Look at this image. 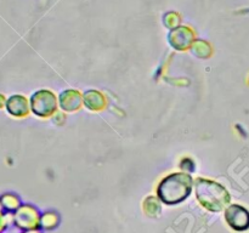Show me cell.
Listing matches in <instances>:
<instances>
[{
	"label": "cell",
	"instance_id": "cell-7",
	"mask_svg": "<svg viewBox=\"0 0 249 233\" xmlns=\"http://www.w3.org/2000/svg\"><path fill=\"white\" fill-rule=\"evenodd\" d=\"M17 225H19L21 227L24 228H31L33 226H36V220H38V216L36 213L34 211L33 208L31 206H23L21 208V210L17 213Z\"/></svg>",
	"mask_w": 249,
	"mask_h": 233
},
{
	"label": "cell",
	"instance_id": "cell-10",
	"mask_svg": "<svg viewBox=\"0 0 249 233\" xmlns=\"http://www.w3.org/2000/svg\"><path fill=\"white\" fill-rule=\"evenodd\" d=\"M4 102H5L4 96H1V95H0V108H1V106L4 104Z\"/></svg>",
	"mask_w": 249,
	"mask_h": 233
},
{
	"label": "cell",
	"instance_id": "cell-1",
	"mask_svg": "<svg viewBox=\"0 0 249 233\" xmlns=\"http://www.w3.org/2000/svg\"><path fill=\"white\" fill-rule=\"evenodd\" d=\"M192 189V177L186 174H172L162 180L158 196L165 204H178L187 198Z\"/></svg>",
	"mask_w": 249,
	"mask_h": 233
},
{
	"label": "cell",
	"instance_id": "cell-3",
	"mask_svg": "<svg viewBox=\"0 0 249 233\" xmlns=\"http://www.w3.org/2000/svg\"><path fill=\"white\" fill-rule=\"evenodd\" d=\"M32 111L41 118L50 116L57 107L55 95L49 90H40L32 96Z\"/></svg>",
	"mask_w": 249,
	"mask_h": 233
},
{
	"label": "cell",
	"instance_id": "cell-8",
	"mask_svg": "<svg viewBox=\"0 0 249 233\" xmlns=\"http://www.w3.org/2000/svg\"><path fill=\"white\" fill-rule=\"evenodd\" d=\"M85 100V104L89 109H92V111H100V109L104 108L105 101L104 99V95L100 94L99 91H88L84 96Z\"/></svg>",
	"mask_w": 249,
	"mask_h": 233
},
{
	"label": "cell",
	"instance_id": "cell-9",
	"mask_svg": "<svg viewBox=\"0 0 249 233\" xmlns=\"http://www.w3.org/2000/svg\"><path fill=\"white\" fill-rule=\"evenodd\" d=\"M1 204L5 208L12 210V209H16L17 206H18V200H17L16 197L12 196V194H6V196H4L1 198Z\"/></svg>",
	"mask_w": 249,
	"mask_h": 233
},
{
	"label": "cell",
	"instance_id": "cell-6",
	"mask_svg": "<svg viewBox=\"0 0 249 233\" xmlns=\"http://www.w3.org/2000/svg\"><path fill=\"white\" fill-rule=\"evenodd\" d=\"M60 103L65 111H75L82 104V97H80L79 92L75 91V90H67V91L61 94Z\"/></svg>",
	"mask_w": 249,
	"mask_h": 233
},
{
	"label": "cell",
	"instance_id": "cell-2",
	"mask_svg": "<svg viewBox=\"0 0 249 233\" xmlns=\"http://www.w3.org/2000/svg\"><path fill=\"white\" fill-rule=\"evenodd\" d=\"M196 194L202 205L212 211L221 210L230 200L228 191L218 182L211 180H198L196 184Z\"/></svg>",
	"mask_w": 249,
	"mask_h": 233
},
{
	"label": "cell",
	"instance_id": "cell-4",
	"mask_svg": "<svg viewBox=\"0 0 249 233\" xmlns=\"http://www.w3.org/2000/svg\"><path fill=\"white\" fill-rule=\"evenodd\" d=\"M226 221L236 231H245L249 227V213L241 205H231L226 210Z\"/></svg>",
	"mask_w": 249,
	"mask_h": 233
},
{
	"label": "cell",
	"instance_id": "cell-5",
	"mask_svg": "<svg viewBox=\"0 0 249 233\" xmlns=\"http://www.w3.org/2000/svg\"><path fill=\"white\" fill-rule=\"evenodd\" d=\"M6 108L11 116H26L28 114V101L24 96L21 95H14L10 97L6 102Z\"/></svg>",
	"mask_w": 249,
	"mask_h": 233
}]
</instances>
